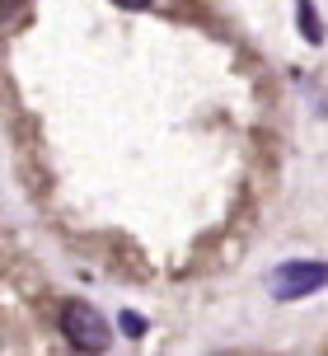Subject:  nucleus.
I'll return each mask as SVG.
<instances>
[{"label":"nucleus","mask_w":328,"mask_h":356,"mask_svg":"<svg viewBox=\"0 0 328 356\" xmlns=\"http://www.w3.org/2000/svg\"><path fill=\"white\" fill-rule=\"evenodd\" d=\"M268 291H272V300H281V305L305 300V296H314V291H328V263H319V258L281 263V267H272Z\"/></svg>","instance_id":"f257e3e1"},{"label":"nucleus","mask_w":328,"mask_h":356,"mask_svg":"<svg viewBox=\"0 0 328 356\" xmlns=\"http://www.w3.org/2000/svg\"><path fill=\"white\" fill-rule=\"evenodd\" d=\"M61 333H66V342H71L75 352H108V342H113L104 314L90 309V305H66V314H61Z\"/></svg>","instance_id":"f03ea898"},{"label":"nucleus","mask_w":328,"mask_h":356,"mask_svg":"<svg viewBox=\"0 0 328 356\" xmlns=\"http://www.w3.org/2000/svg\"><path fill=\"white\" fill-rule=\"evenodd\" d=\"M295 24H300V38H305V42H314V47H319V42H324V24H319V10H314V0H300V5H295Z\"/></svg>","instance_id":"7ed1b4c3"},{"label":"nucleus","mask_w":328,"mask_h":356,"mask_svg":"<svg viewBox=\"0 0 328 356\" xmlns=\"http://www.w3.org/2000/svg\"><path fill=\"white\" fill-rule=\"evenodd\" d=\"M122 333H127V338H146V319H141V314H122Z\"/></svg>","instance_id":"20e7f679"},{"label":"nucleus","mask_w":328,"mask_h":356,"mask_svg":"<svg viewBox=\"0 0 328 356\" xmlns=\"http://www.w3.org/2000/svg\"><path fill=\"white\" fill-rule=\"evenodd\" d=\"M113 5H122V10H146L150 0H113Z\"/></svg>","instance_id":"39448f33"},{"label":"nucleus","mask_w":328,"mask_h":356,"mask_svg":"<svg viewBox=\"0 0 328 356\" xmlns=\"http://www.w3.org/2000/svg\"><path fill=\"white\" fill-rule=\"evenodd\" d=\"M19 0H0V19H10V10H15Z\"/></svg>","instance_id":"423d86ee"}]
</instances>
